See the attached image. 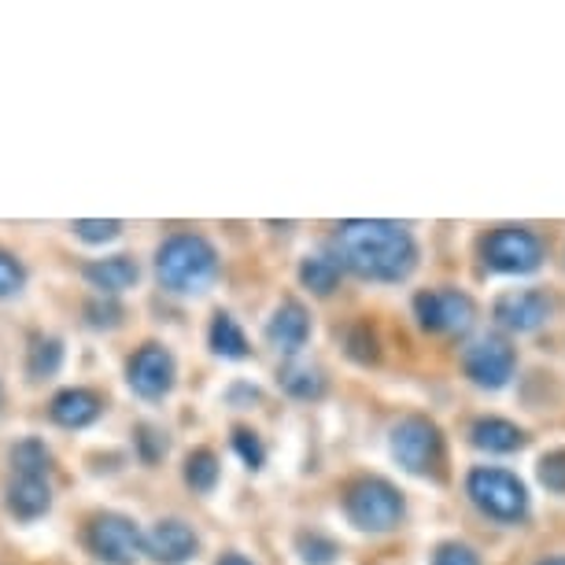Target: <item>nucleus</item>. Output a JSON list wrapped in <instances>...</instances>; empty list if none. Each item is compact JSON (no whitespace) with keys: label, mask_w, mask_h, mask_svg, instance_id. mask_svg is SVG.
I'll list each match as a JSON object with an SVG mask.
<instances>
[{"label":"nucleus","mask_w":565,"mask_h":565,"mask_svg":"<svg viewBox=\"0 0 565 565\" xmlns=\"http://www.w3.org/2000/svg\"><path fill=\"white\" fill-rule=\"evenodd\" d=\"M340 248L362 277L399 281L414 270V241L403 226L392 222H348L340 230Z\"/></svg>","instance_id":"f257e3e1"},{"label":"nucleus","mask_w":565,"mask_h":565,"mask_svg":"<svg viewBox=\"0 0 565 565\" xmlns=\"http://www.w3.org/2000/svg\"><path fill=\"white\" fill-rule=\"evenodd\" d=\"M466 492L473 499V507L499 525H521L529 518V488L510 469L477 466L466 481Z\"/></svg>","instance_id":"f03ea898"},{"label":"nucleus","mask_w":565,"mask_h":565,"mask_svg":"<svg viewBox=\"0 0 565 565\" xmlns=\"http://www.w3.org/2000/svg\"><path fill=\"white\" fill-rule=\"evenodd\" d=\"M484 266L495 274H536L543 266V241L525 226H499L484 241Z\"/></svg>","instance_id":"7ed1b4c3"},{"label":"nucleus","mask_w":565,"mask_h":565,"mask_svg":"<svg viewBox=\"0 0 565 565\" xmlns=\"http://www.w3.org/2000/svg\"><path fill=\"white\" fill-rule=\"evenodd\" d=\"M466 377L473 381L477 388H488V392H499L510 385V377H514L518 370V351L510 348L507 337H495L488 333L481 340H473V344L466 348Z\"/></svg>","instance_id":"20e7f679"},{"label":"nucleus","mask_w":565,"mask_h":565,"mask_svg":"<svg viewBox=\"0 0 565 565\" xmlns=\"http://www.w3.org/2000/svg\"><path fill=\"white\" fill-rule=\"evenodd\" d=\"M348 514H351V521H355L359 529L385 532L392 525H399L403 499H399L396 488L385 484V481H366V484H359L355 492H351Z\"/></svg>","instance_id":"39448f33"},{"label":"nucleus","mask_w":565,"mask_h":565,"mask_svg":"<svg viewBox=\"0 0 565 565\" xmlns=\"http://www.w3.org/2000/svg\"><path fill=\"white\" fill-rule=\"evenodd\" d=\"M392 455L399 458V466H407L411 473H429L433 462L440 458V433L433 422L407 418L392 433Z\"/></svg>","instance_id":"423d86ee"},{"label":"nucleus","mask_w":565,"mask_h":565,"mask_svg":"<svg viewBox=\"0 0 565 565\" xmlns=\"http://www.w3.org/2000/svg\"><path fill=\"white\" fill-rule=\"evenodd\" d=\"M477 307L466 292L455 289H436L418 296V318L425 329H436V333H466L473 326Z\"/></svg>","instance_id":"0eeeda50"},{"label":"nucleus","mask_w":565,"mask_h":565,"mask_svg":"<svg viewBox=\"0 0 565 565\" xmlns=\"http://www.w3.org/2000/svg\"><path fill=\"white\" fill-rule=\"evenodd\" d=\"M551 318V296L540 289H514L495 300V322L510 333H536Z\"/></svg>","instance_id":"6e6552de"},{"label":"nucleus","mask_w":565,"mask_h":565,"mask_svg":"<svg viewBox=\"0 0 565 565\" xmlns=\"http://www.w3.org/2000/svg\"><path fill=\"white\" fill-rule=\"evenodd\" d=\"M469 436H473V444L488 455H514L529 444L525 429L514 422H507V418H481Z\"/></svg>","instance_id":"1a4fd4ad"},{"label":"nucleus","mask_w":565,"mask_h":565,"mask_svg":"<svg viewBox=\"0 0 565 565\" xmlns=\"http://www.w3.org/2000/svg\"><path fill=\"white\" fill-rule=\"evenodd\" d=\"M536 477H540V484L547 488V492L565 495V447H554V451H547L540 458Z\"/></svg>","instance_id":"9d476101"},{"label":"nucleus","mask_w":565,"mask_h":565,"mask_svg":"<svg viewBox=\"0 0 565 565\" xmlns=\"http://www.w3.org/2000/svg\"><path fill=\"white\" fill-rule=\"evenodd\" d=\"M436 565H481L473 547H466V543H444L440 551H436Z\"/></svg>","instance_id":"9b49d317"},{"label":"nucleus","mask_w":565,"mask_h":565,"mask_svg":"<svg viewBox=\"0 0 565 565\" xmlns=\"http://www.w3.org/2000/svg\"><path fill=\"white\" fill-rule=\"evenodd\" d=\"M536 565H565V554H554V558H543Z\"/></svg>","instance_id":"f8f14e48"}]
</instances>
